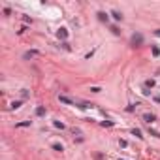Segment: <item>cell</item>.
<instances>
[{
	"mask_svg": "<svg viewBox=\"0 0 160 160\" xmlns=\"http://www.w3.org/2000/svg\"><path fill=\"white\" fill-rule=\"evenodd\" d=\"M36 55H38V51H26L25 59H32V57H36Z\"/></svg>",
	"mask_w": 160,
	"mask_h": 160,
	"instance_id": "3",
	"label": "cell"
},
{
	"mask_svg": "<svg viewBox=\"0 0 160 160\" xmlns=\"http://www.w3.org/2000/svg\"><path fill=\"white\" fill-rule=\"evenodd\" d=\"M53 149H55V151H62V145H59V143H55V145H53Z\"/></svg>",
	"mask_w": 160,
	"mask_h": 160,
	"instance_id": "9",
	"label": "cell"
},
{
	"mask_svg": "<svg viewBox=\"0 0 160 160\" xmlns=\"http://www.w3.org/2000/svg\"><path fill=\"white\" fill-rule=\"evenodd\" d=\"M60 102H64V104H68V105H72L74 102L70 100V98H66V96H60Z\"/></svg>",
	"mask_w": 160,
	"mask_h": 160,
	"instance_id": "6",
	"label": "cell"
},
{
	"mask_svg": "<svg viewBox=\"0 0 160 160\" xmlns=\"http://www.w3.org/2000/svg\"><path fill=\"white\" fill-rule=\"evenodd\" d=\"M141 42H143V38H141V34H134V36H132V43H134V45H139Z\"/></svg>",
	"mask_w": 160,
	"mask_h": 160,
	"instance_id": "1",
	"label": "cell"
},
{
	"mask_svg": "<svg viewBox=\"0 0 160 160\" xmlns=\"http://www.w3.org/2000/svg\"><path fill=\"white\" fill-rule=\"evenodd\" d=\"M156 36H160V30H156Z\"/></svg>",
	"mask_w": 160,
	"mask_h": 160,
	"instance_id": "10",
	"label": "cell"
},
{
	"mask_svg": "<svg viewBox=\"0 0 160 160\" xmlns=\"http://www.w3.org/2000/svg\"><path fill=\"white\" fill-rule=\"evenodd\" d=\"M98 19H100V21H105V23H107V15H105L104 11H98Z\"/></svg>",
	"mask_w": 160,
	"mask_h": 160,
	"instance_id": "4",
	"label": "cell"
},
{
	"mask_svg": "<svg viewBox=\"0 0 160 160\" xmlns=\"http://www.w3.org/2000/svg\"><path fill=\"white\" fill-rule=\"evenodd\" d=\"M111 15H113L115 19H117V21H121V19H122V15H121V13L117 11V9H113V11H111Z\"/></svg>",
	"mask_w": 160,
	"mask_h": 160,
	"instance_id": "5",
	"label": "cell"
},
{
	"mask_svg": "<svg viewBox=\"0 0 160 160\" xmlns=\"http://www.w3.org/2000/svg\"><path fill=\"white\" fill-rule=\"evenodd\" d=\"M143 119H145L147 122H155V121H156V115H153V113H145V115H143Z\"/></svg>",
	"mask_w": 160,
	"mask_h": 160,
	"instance_id": "2",
	"label": "cell"
},
{
	"mask_svg": "<svg viewBox=\"0 0 160 160\" xmlns=\"http://www.w3.org/2000/svg\"><path fill=\"white\" fill-rule=\"evenodd\" d=\"M132 134H134V136H138V138H141V132H139L138 128H134V130H132Z\"/></svg>",
	"mask_w": 160,
	"mask_h": 160,
	"instance_id": "7",
	"label": "cell"
},
{
	"mask_svg": "<svg viewBox=\"0 0 160 160\" xmlns=\"http://www.w3.org/2000/svg\"><path fill=\"white\" fill-rule=\"evenodd\" d=\"M36 113H38V115H45V109H43V107H38V109H36Z\"/></svg>",
	"mask_w": 160,
	"mask_h": 160,
	"instance_id": "8",
	"label": "cell"
}]
</instances>
